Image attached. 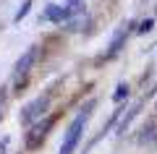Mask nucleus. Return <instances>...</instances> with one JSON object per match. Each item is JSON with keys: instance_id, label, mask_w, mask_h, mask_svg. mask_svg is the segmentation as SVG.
<instances>
[{"instance_id": "obj_12", "label": "nucleus", "mask_w": 157, "mask_h": 154, "mask_svg": "<svg viewBox=\"0 0 157 154\" xmlns=\"http://www.w3.org/2000/svg\"><path fill=\"white\" fill-rule=\"evenodd\" d=\"M66 11H68V16L84 13V0H66Z\"/></svg>"}, {"instance_id": "obj_15", "label": "nucleus", "mask_w": 157, "mask_h": 154, "mask_svg": "<svg viewBox=\"0 0 157 154\" xmlns=\"http://www.w3.org/2000/svg\"><path fill=\"white\" fill-rule=\"evenodd\" d=\"M3 105H6V99H3V94H0V118H3Z\"/></svg>"}, {"instance_id": "obj_1", "label": "nucleus", "mask_w": 157, "mask_h": 154, "mask_svg": "<svg viewBox=\"0 0 157 154\" xmlns=\"http://www.w3.org/2000/svg\"><path fill=\"white\" fill-rule=\"evenodd\" d=\"M94 105H97L94 99H89V102H86V105L76 112V118L71 120V126H68V131H66V138H63L60 152H58V154H73V152H76L78 141H81V133H84L86 123H89L92 112H94Z\"/></svg>"}, {"instance_id": "obj_11", "label": "nucleus", "mask_w": 157, "mask_h": 154, "mask_svg": "<svg viewBox=\"0 0 157 154\" xmlns=\"http://www.w3.org/2000/svg\"><path fill=\"white\" fill-rule=\"evenodd\" d=\"M29 11H32V0H24V3H21V8H18V11H16V16H13V24H21L24 18L29 16Z\"/></svg>"}, {"instance_id": "obj_9", "label": "nucleus", "mask_w": 157, "mask_h": 154, "mask_svg": "<svg viewBox=\"0 0 157 154\" xmlns=\"http://www.w3.org/2000/svg\"><path fill=\"white\" fill-rule=\"evenodd\" d=\"M86 24V16L84 13H76V16H68L66 18V32H78V29Z\"/></svg>"}, {"instance_id": "obj_4", "label": "nucleus", "mask_w": 157, "mask_h": 154, "mask_svg": "<svg viewBox=\"0 0 157 154\" xmlns=\"http://www.w3.org/2000/svg\"><path fill=\"white\" fill-rule=\"evenodd\" d=\"M37 58H39V47H37V44H32V47H29L26 52H24V55L16 60V66H13V73H16V76H26V73L32 71V66L37 63Z\"/></svg>"}, {"instance_id": "obj_5", "label": "nucleus", "mask_w": 157, "mask_h": 154, "mask_svg": "<svg viewBox=\"0 0 157 154\" xmlns=\"http://www.w3.org/2000/svg\"><path fill=\"white\" fill-rule=\"evenodd\" d=\"M131 24H123V26H118L115 29V34H113V39H110V47H107V52H105V58H115L121 50H123V44H126V39H128V32H131Z\"/></svg>"}, {"instance_id": "obj_13", "label": "nucleus", "mask_w": 157, "mask_h": 154, "mask_svg": "<svg viewBox=\"0 0 157 154\" xmlns=\"http://www.w3.org/2000/svg\"><path fill=\"white\" fill-rule=\"evenodd\" d=\"M155 29V18H144V21H139V26H136V34H147Z\"/></svg>"}, {"instance_id": "obj_10", "label": "nucleus", "mask_w": 157, "mask_h": 154, "mask_svg": "<svg viewBox=\"0 0 157 154\" xmlns=\"http://www.w3.org/2000/svg\"><path fill=\"white\" fill-rule=\"evenodd\" d=\"M128 94H131L128 84H118V86H115V92H113V102H115V105H121L123 99H128Z\"/></svg>"}, {"instance_id": "obj_7", "label": "nucleus", "mask_w": 157, "mask_h": 154, "mask_svg": "<svg viewBox=\"0 0 157 154\" xmlns=\"http://www.w3.org/2000/svg\"><path fill=\"white\" fill-rule=\"evenodd\" d=\"M68 18V11L63 6H58V3H50V6L45 8V13L39 16V21H52V24H63Z\"/></svg>"}, {"instance_id": "obj_3", "label": "nucleus", "mask_w": 157, "mask_h": 154, "mask_svg": "<svg viewBox=\"0 0 157 154\" xmlns=\"http://www.w3.org/2000/svg\"><path fill=\"white\" fill-rule=\"evenodd\" d=\"M52 123H55V118L50 115V118H45V120H37V123L26 131V149H29V152H34V149L42 146V141H45V136L50 133Z\"/></svg>"}, {"instance_id": "obj_6", "label": "nucleus", "mask_w": 157, "mask_h": 154, "mask_svg": "<svg viewBox=\"0 0 157 154\" xmlns=\"http://www.w3.org/2000/svg\"><path fill=\"white\" fill-rule=\"evenodd\" d=\"M136 144H139V146H144V149H157V120L147 123V126L141 128Z\"/></svg>"}, {"instance_id": "obj_2", "label": "nucleus", "mask_w": 157, "mask_h": 154, "mask_svg": "<svg viewBox=\"0 0 157 154\" xmlns=\"http://www.w3.org/2000/svg\"><path fill=\"white\" fill-rule=\"evenodd\" d=\"M47 107H50V97H47V94H39V97H34L32 102H29V105L24 107L21 112H18V120H21V126H34V123H37L39 118L47 112Z\"/></svg>"}, {"instance_id": "obj_8", "label": "nucleus", "mask_w": 157, "mask_h": 154, "mask_svg": "<svg viewBox=\"0 0 157 154\" xmlns=\"http://www.w3.org/2000/svg\"><path fill=\"white\" fill-rule=\"evenodd\" d=\"M139 112H141V102H136L134 107H128V112H126V115L121 118V120H118V133H123L126 128L131 126V120H134V118L139 115Z\"/></svg>"}, {"instance_id": "obj_14", "label": "nucleus", "mask_w": 157, "mask_h": 154, "mask_svg": "<svg viewBox=\"0 0 157 154\" xmlns=\"http://www.w3.org/2000/svg\"><path fill=\"white\" fill-rule=\"evenodd\" d=\"M8 146H11V136H3V138H0V154H6Z\"/></svg>"}]
</instances>
